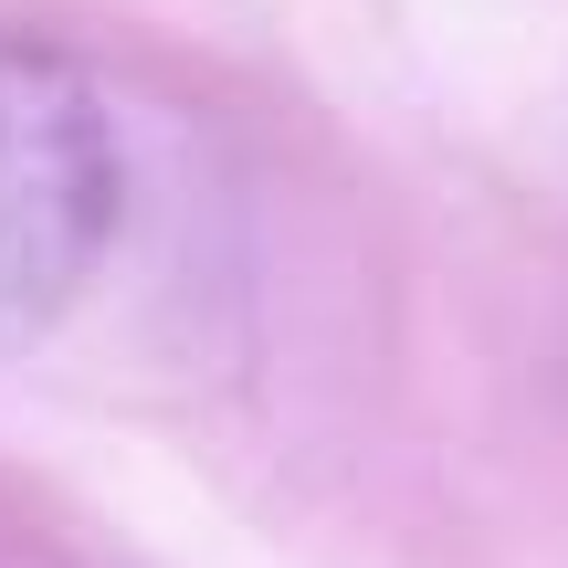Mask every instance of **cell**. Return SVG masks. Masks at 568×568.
Returning a JSON list of instances; mask_svg holds the SVG:
<instances>
[{
    "mask_svg": "<svg viewBox=\"0 0 568 568\" xmlns=\"http://www.w3.org/2000/svg\"><path fill=\"white\" fill-rule=\"evenodd\" d=\"M126 148L95 74L53 42H0V337H42L95 284Z\"/></svg>",
    "mask_w": 568,
    "mask_h": 568,
    "instance_id": "obj_1",
    "label": "cell"
}]
</instances>
